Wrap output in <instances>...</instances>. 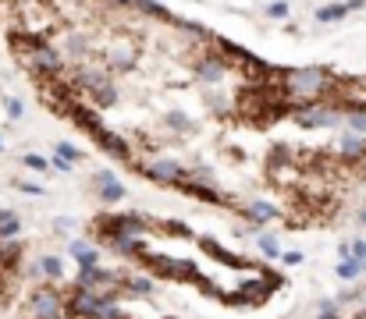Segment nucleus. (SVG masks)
I'll return each instance as SVG.
<instances>
[{"label":"nucleus","instance_id":"obj_32","mask_svg":"<svg viewBox=\"0 0 366 319\" xmlns=\"http://www.w3.org/2000/svg\"><path fill=\"white\" fill-rule=\"evenodd\" d=\"M349 255H352L356 263H363V266H366V241H363V238L349 241Z\"/></svg>","mask_w":366,"mask_h":319},{"label":"nucleus","instance_id":"obj_35","mask_svg":"<svg viewBox=\"0 0 366 319\" xmlns=\"http://www.w3.org/2000/svg\"><path fill=\"white\" fill-rule=\"evenodd\" d=\"M18 191H25V196H43V185H36V181H22V185H18Z\"/></svg>","mask_w":366,"mask_h":319},{"label":"nucleus","instance_id":"obj_31","mask_svg":"<svg viewBox=\"0 0 366 319\" xmlns=\"http://www.w3.org/2000/svg\"><path fill=\"white\" fill-rule=\"evenodd\" d=\"M164 231H168V234H178V238H192V227H185L181 220H164Z\"/></svg>","mask_w":366,"mask_h":319},{"label":"nucleus","instance_id":"obj_6","mask_svg":"<svg viewBox=\"0 0 366 319\" xmlns=\"http://www.w3.org/2000/svg\"><path fill=\"white\" fill-rule=\"evenodd\" d=\"M142 178H150L157 185H185L189 181V170L181 167L178 160H168V156H157V160H142V163H132Z\"/></svg>","mask_w":366,"mask_h":319},{"label":"nucleus","instance_id":"obj_13","mask_svg":"<svg viewBox=\"0 0 366 319\" xmlns=\"http://www.w3.org/2000/svg\"><path fill=\"white\" fill-rule=\"evenodd\" d=\"M181 191L192 196V199H199V202H210V206H228V202H231L228 191L214 188L210 181H185V185H181Z\"/></svg>","mask_w":366,"mask_h":319},{"label":"nucleus","instance_id":"obj_22","mask_svg":"<svg viewBox=\"0 0 366 319\" xmlns=\"http://www.w3.org/2000/svg\"><path fill=\"white\" fill-rule=\"evenodd\" d=\"M18 231H22V217L14 209H0V241L18 238Z\"/></svg>","mask_w":366,"mask_h":319},{"label":"nucleus","instance_id":"obj_8","mask_svg":"<svg viewBox=\"0 0 366 319\" xmlns=\"http://www.w3.org/2000/svg\"><path fill=\"white\" fill-rule=\"evenodd\" d=\"M299 128H306V132H317V128H334L341 121V110L334 106V96L331 99H320L317 106H306V110L292 114Z\"/></svg>","mask_w":366,"mask_h":319},{"label":"nucleus","instance_id":"obj_1","mask_svg":"<svg viewBox=\"0 0 366 319\" xmlns=\"http://www.w3.org/2000/svg\"><path fill=\"white\" fill-rule=\"evenodd\" d=\"M68 82L75 85L78 96H93V106H114L117 103V85L107 68H93V64H75Z\"/></svg>","mask_w":366,"mask_h":319},{"label":"nucleus","instance_id":"obj_3","mask_svg":"<svg viewBox=\"0 0 366 319\" xmlns=\"http://www.w3.org/2000/svg\"><path fill=\"white\" fill-rule=\"evenodd\" d=\"M18 60H22L25 68H29L36 78H43V82H47V78H60V75H65V57H60V50L54 47L50 39H43L39 47H32L29 54H22Z\"/></svg>","mask_w":366,"mask_h":319},{"label":"nucleus","instance_id":"obj_21","mask_svg":"<svg viewBox=\"0 0 366 319\" xmlns=\"http://www.w3.org/2000/svg\"><path fill=\"white\" fill-rule=\"evenodd\" d=\"M125 294H135V298H150V294H157V284L150 281L146 273H125Z\"/></svg>","mask_w":366,"mask_h":319},{"label":"nucleus","instance_id":"obj_11","mask_svg":"<svg viewBox=\"0 0 366 319\" xmlns=\"http://www.w3.org/2000/svg\"><path fill=\"white\" fill-rule=\"evenodd\" d=\"M93 139H96V145L104 149L107 156H114V160H128V163H132V142L121 135V132H111V128H104V132H96Z\"/></svg>","mask_w":366,"mask_h":319},{"label":"nucleus","instance_id":"obj_26","mask_svg":"<svg viewBox=\"0 0 366 319\" xmlns=\"http://www.w3.org/2000/svg\"><path fill=\"white\" fill-rule=\"evenodd\" d=\"M256 245H260V252L267 255V259H281V241L274 238V234H263Z\"/></svg>","mask_w":366,"mask_h":319},{"label":"nucleus","instance_id":"obj_15","mask_svg":"<svg viewBox=\"0 0 366 319\" xmlns=\"http://www.w3.org/2000/svg\"><path fill=\"white\" fill-rule=\"evenodd\" d=\"M132 68H135V47H128V43L107 47V71H132Z\"/></svg>","mask_w":366,"mask_h":319},{"label":"nucleus","instance_id":"obj_7","mask_svg":"<svg viewBox=\"0 0 366 319\" xmlns=\"http://www.w3.org/2000/svg\"><path fill=\"white\" fill-rule=\"evenodd\" d=\"M29 316L32 319H65V294H60L54 284L36 287L29 298Z\"/></svg>","mask_w":366,"mask_h":319},{"label":"nucleus","instance_id":"obj_38","mask_svg":"<svg viewBox=\"0 0 366 319\" xmlns=\"http://www.w3.org/2000/svg\"><path fill=\"white\" fill-rule=\"evenodd\" d=\"M100 4H107V8H135V0H100Z\"/></svg>","mask_w":366,"mask_h":319},{"label":"nucleus","instance_id":"obj_18","mask_svg":"<svg viewBox=\"0 0 366 319\" xmlns=\"http://www.w3.org/2000/svg\"><path fill=\"white\" fill-rule=\"evenodd\" d=\"M68 255L78 263V266H100V252L93 241H82V238H71L68 241Z\"/></svg>","mask_w":366,"mask_h":319},{"label":"nucleus","instance_id":"obj_30","mask_svg":"<svg viewBox=\"0 0 366 319\" xmlns=\"http://www.w3.org/2000/svg\"><path fill=\"white\" fill-rule=\"evenodd\" d=\"M22 163H25L29 170H50V160H47V156H39V153H25Z\"/></svg>","mask_w":366,"mask_h":319},{"label":"nucleus","instance_id":"obj_29","mask_svg":"<svg viewBox=\"0 0 366 319\" xmlns=\"http://www.w3.org/2000/svg\"><path fill=\"white\" fill-rule=\"evenodd\" d=\"M317 319H341V312H338V305H334V298H323Z\"/></svg>","mask_w":366,"mask_h":319},{"label":"nucleus","instance_id":"obj_14","mask_svg":"<svg viewBox=\"0 0 366 319\" xmlns=\"http://www.w3.org/2000/svg\"><path fill=\"white\" fill-rule=\"evenodd\" d=\"M93 181L100 185V199H104L107 206H111V202H121V199L128 196V188L117 181L114 170H96V178H93Z\"/></svg>","mask_w":366,"mask_h":319},{"label":"nucleus","instance_id":"obj_40","mask_svg":"<svg viewBox=\"0 0 366 319\" xmlns=\"http://www.w3.org/2000/svg\"><path fill=\"white\" fill-rule=\"evenodd\" d=\"M0 145H4V135H0Z\"/></svg>","mask_w":366,"mask_h":319},{"label":"nucleus","instance_id":"obj_20","mask_svg":"<svg viewBox=\"0 0 366 319\" xmlns=\"http://www.w3.org/2000/svg\"><path fill=\"white\" fill-rule=\"evenodd\" d=\"M338 153H341L345 160H363V156H366V139H363V135H352V132H341Z\"/></svg>","mask_w":366,"mask_h":319},{"label":"nucleus","instance_id":"obj_9","mask_svg":"<svg viewBox=\"0 0 366 319\" xmlns=\"http://www.w3.org/2000/svg\"><path fill=\"white\" fill-rule=\"evenodd\" d=\"M104 298L82 291V287H71V294H65V319H96Z\"/></svg>","mask_w":366,"mask_h":319},{"label":"nucleus","instance_id":"obj_25","mask_svg":"<svg viewBox=\"0 0 366 319\" xmlns=\"http://www.w3.org/2000/svg\"><path fill=\"white\" fill-rule=\"evenodd\" d=\"M334 273L341 276V281H356L359 273H366V266H363V263H356V259H341V263L334 266Z\"/></svg>","mask_w":366,"mask_h":319},{"label":"nucleus","instance_id":"obj_2","mask_svg":"<svg viewBox=\"0 0 366 319\" xmlns=\"http://www.w3.org/2000/svg\"><path fill=\"white\" fill-rule=\"evenodd\" d=\"M153 231V220L146 213H107V217L96 220V238H107V234H128V238H142Z\"/></svg>","mask_w":366,"mask_h":319},{"label":"nucleus","instance_id":"obj_16","mask_svg":"<svg viewBox=\"0 0 366 319\" xmlns=\"http://www.w3.org/2000/svg\"><path fill=\"white\" fill-rule=\"evenodd\" d=\"M68 117H71L78 128H82V132H89V135L104 132V117H100V114H96V106H89V103H78Z\"/></svg>","mask_w":366,"mask_h":319},{"label":"nucleus","instance_id":"obj_33","mask_svg":"<svg viewBox=\"0 0 366 319\" xmlns=\"http://www.w3.org/2000/svg\"><path fill=\"white\" fill-rule=\"evenodd\" d=\"M22 114H25V103L11 96V99H8V117H11V121H18V117H22Z\"/></svg>","mask_w":366,"mask_h":319},{"label":"nucleus","instance_id":"obj_39","mask_svg":"<svg viewBox=\"0 0 366 319\" xmlns=\"http://www.w3.org/2000/svg\"><path fill=\"white\" fill-rule=\"evenodd\" d=\"M356 220H359V227H366V209H359V217H356Z\"/></svg>","mask_w":366,"mask_h":319},{"label":"nucleus","instance_id":"obj_36","mask_svg":"<svg viewBox=\"0 0 366 319\" xmlns=\"http://www.w3.org/2000/svg\"><path fill=\"white\" fill-rule=\"evenodd\" d=\"M50 167H57L60 174H71V163H68L65 156H54V160H50Z\"/></svg>","mask_w":366,"mask_h":319},{"label":"nucleus","instance_id":"obj_24","mask_svg":"<svg viewBox=\"0 0 366 319\" xmlns=\"http://www.w3.org/2000/svg\"><path fill=\"white\" fill-rule=\"evenodd\" d=\"M39 270H43V281H60V276H65V263L57 259V255H43V259H39Z\"/></svg>","mask_w":366,"mask_h":319},{"label":"nucleus","instance_id":"obj_10","mask_svg":"<svg viewBox=\"0 0 366 319\" xmlns=\"http://www.w3.org/2000/svg\"><path fill=\"white\" fill-rule=\"evenodd\" d=\"M228 71H231V68H228V64L220 60L214 50H210V54H199L196 64H192V75H196L199 82H207V85H220Z\"/></svg>","mask_w":366,"mask_h":319},{"label":"nucleus","instance_id":"obj_19","mask_svg":"<svg viewBox=\"0 0 366 319\" xmlns=\"http://www.w3.org/2000/svg\"><path fill=\"white\" fill-rule=\"evenodd\" d=\"M199 245H203V252L214 255V259H217V263H225V266H235V270H246V266H249L246 259H242V255H235V252H228V248H220L214 238H199Z\"/></svg>","mask_w":366,"mask_h":319},{"label":"nucleus","instance_id":"obj_5","mask_svg":"<svg viewBox=\"0 0 366 319\" xmlns=\"http://www.w3.org/2000/svg\"><path fill=\"white\" fill-rule=\"evenodd\" d=\"M277 284H281V276H274L271 270H260L253 281L238 284V291L228 294V298H231V305H263V302H267V298L274 294Z\"/></svg>","mask_w":366,"mask_h":319},{"label":"nucleus","instance_id":"obj_34","mask_svg":"<svg viewBox=\"0 0 366 319\" xmlns=\"http://www.w3.org/2000/svg\"><path fill=\"white\" fill-rule=\"evenodd\" d=\"M267 14L277 18V21H281V18H288V4H284V0H274V4L267 8Z\"/></svg>","mask_w":366,"mask_h":319},{"label":"nucleus","instance_id":"obj_4","mask_svg":"<svg viewBox=\"0 0 366 319\" xmlns=\"http://www.w3.org/2000/svg\"><path fill=\"white\" fill-rule=\"evenodd\" d=\"M135 263H142L146 270H153V273H160V276H171V281H196L199 276V270H196V263H189V259H171V255H160V252H142Z\"/></svg>","mask_w":366,"mask_h":319},{"label":"nucleus","instance_id":"obj_37","mask_svg":"<svg viewBox=\"0 0 366 319\" xmlns=\"http://www.w3.org/2000/svg\"><path fill=\"white\" fill-rule=\"evenodd\" d=\"M281 259L288 263V266H299L302 263V252H281Z\"/></svg>","mask_w":366,"mask_h":319},{"label":"nucleus","instance_id":"obj_23","mask_svg":"<svg viewBox=\"0 0 366 319\" xmlns=\"http://www.w3.org/2000/svg\"><path fill=\"white\" fill-rule=\"evenodd\" d=\"M135 11L139 14H150V18H160V21H174V14L164 4H157V0H135Z\"/></svg>","mask_w":366,"mask_h":319},{"label":"nucleus","instance_id":"obj_27","mask_svg":"<svg viewBox=\"0 0 366 319\" xmlns=\"http://www.w3.org/2000/svg\"><path fill=\"white\" fill-rule=\"evenodd\" d=\"M164 124L174 128V132H189V128H192V121L181 114V110H168V114H164Z\"/></svg>","mask_w":366,"mask_h":319},{"label":"nucleus","instance_id":"obj_12","mask_svg":"<svg viewBox=\"0 0 366 319\" xmlns=\"http://www.w3.org/2000/svg\"><path fill=\"white\" fill-rule=\"evenodd\" d=\"M242 217H246L249 231H256V227H263V224H274L281 213H277V206L267 202V199H249L246 206H242Z\"/></svg>","mask_w":366,"mask_h":319},{"label":"nucleus","instance_id":"obj_28","mask_svg":"<svg viewBox=\"0 0 366 319\" xmlns=\"http://www.w3.org/2000/svg\"><path fill=\"white\" fill-rule=\"evenodd\" d=\"M57 156H65L75 167V160H82V149H75L71 142H57Z\"/></svg>","mask_w":366,"mask_h":319},{"label":"nucleus","instance_id":"obj_17","mask_svg":"<svg viewBox=\"0 0 366 319\" xmlns=\"http://www.w3.org/2000/svg\"><path fill=\"white\" fill-rule=\"evenodd\" d=\"M363 8V0H345V4H323V8H317V21L320 25H331V21H341L345 14H352V11H359Z\"/></svg>","mask_w":366,"mask_h":319}]
</instances>
